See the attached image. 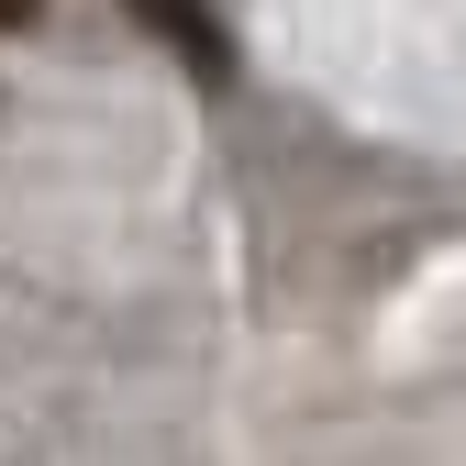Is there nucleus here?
<instances>
[{
	"instance_id": "obj_1",
	"label": "nucleus",
	"mask_w": 466,
	"mask_h": 466,
	"mask_svg": "<svg viewBox=\"0 0 466 466\" xmlns=\"http://www.w3.org/2000/svg\"><path fill=\"white\" fill-rule=\"evenodd\" d=\"M134 12H145L167 45H178L200 78H222V67H233V45H222V23H211V0H134Z\"/></svg>"
},
{
	"instance_id": "obj_2",
	"label": "nucleus",
	"mask_w": 466,
	"mask_h": 466,
	"mask_svg": "<svg viewBox=\"0 0 466 466\" xmlns=\"http://www.w3.org/2000/svg\"><path fill=\"white\" fill-rule=\"evenodd\" d=\"M23 23H34V0H0V34H23Z\"/></svg>"
}]
</instances>
